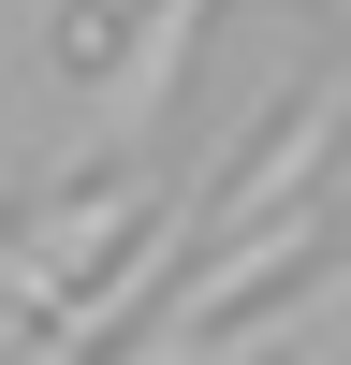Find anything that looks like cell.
<instances>
[{
	"label": "cell",
	"instance_id": "4",
	"mask_svg": "<svg viewBox=\"0 0 351 365\" xmlns=\"http://www.w3.org/2000/svg\"><path fill=\"white\" fill-rule=\"evenodd\" d=\"M0 220H15V161H0Z\"/></svg>",
	"mask_w": 351,
	"mask_h": 365
},
{
	"label": "cell",
	"instance_id": "2",
	"mask_svg": "<svg viewBox=\"0 0 351 365\" xmlns=\"http://www.w3.org/2000/svg\"><path fill=\"white\" fill-rule=\"evenodd\" d=\"M205 15H220V0H146L117 44L88 29V58H103V103H88V117H103V132H146V117L176 103V73H190V29Z\"/></svg>",
	"mask_w": 351,
	"mask_h": 365
},
{
	"label": "cell",
	"instance_id": "1",
	"mask_svg": "<svg viewBox=\"0 0 351 365\" xmlns=\"http://www.w3.org/2000/svg\"><path fill=\"white\" fill-rule=\"evenodd\" d=\"M190 234H205V205H161V190H146V220L117 234V278L88 292V307H58L44 336H29V365H88L103 336H132V322H146V292H161V263L190 249Z\"/></svg>",
	"mask_w": 351,
	"mask_h": 365
},
{
	"label": "cell",
	"instance_id": "3",
	"mask_svg": "<svg viewBox=\"0 0 351 365\" xmlns=\"http://www.w3.org/2000/svg\"><path fill=\"white\" fill-rule=\"evenodd\" d=\"M146 190H161V175H103V190H73V205H58V220H44V234H29V249H15V263H0V322H29V307H44V292H58V278H73V263H88V249H117V234H132V220H146Z\"/></svg>",
	"mask_w": 351,
	"mask_h": 365
}]
</instances>
